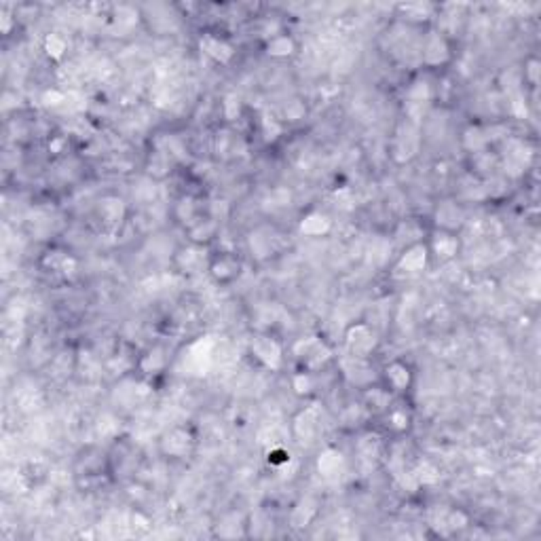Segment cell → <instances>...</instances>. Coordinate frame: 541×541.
Returning a JSON list of instances; mask_svg holds the SVG:
<instances>
[{"mask_svg":"<svg viewBox=\"0 0 541 541\" xmlns=\"http://www.w3.org/2000/svg\"><path fill=\"white\" fill-rule=\"evenodd\" d=\"M43 264L47 268H51L53 273H70V270H77V260L70 254L59 252V250L47 252L43 258Z\"/></svg>","mask_w":541,"mask_h":541,"instance_id":"cell-10","label":"cell"},{"mask_svg":"<svg viewBox=\"0 0 541 541\" xmlns=\"http://www.w3.org/2000/svg\"><path fill=\"white\" fill-rule=\"evenodd\" d=\"M449 57H451V45L444 34L437 30L427 32L421 43V61L429 68H437L446 63Z\"/></svg>","mask_w":541,"mask_h":541,"instance_id":"cell-5","label":"cell"},{"mask_svg":"<svg viewBox=\"0 0 541 541\" xmlns=\"http://www.w3.org/2000/svg\"><path fill=\"white\" fill-rule=\"evenodd\" d=\"M377 345V334L368 324H353L345 332V347L351 357L366 360Z\"/></svg>","mask_w":541,"mask_h":541,"instance_id":"cell-2","label":"cell"},{"mask_svg":"<svg viewBox=\"0 0 541 541\" xmlns=\"http://www.w3.org/2000/svg\"><path fill=\"white\" fill-rule=\"evenodd\" d=\"M343 469V457L341 453H336V451H326L322 457H319V471L324 473L326 478H332V476H341V471Z\"/></svg>","mask_w":541,"mask_h":541,"instance_id":"cell-14","label":"cell"},{"mask_svg":"<svg viewBox=\"0 0 541 541\" xmlns=\"http://www.w3.org/2000/svg\"><path fill=\"white\" fill-rule=\"evenodd\" d=\"M288 461H290V453L286 449H273L268 453V463L282 465V463H288Z\"/></svg>","mask_w":541,"mask_h":541,"instance_id":"cell-19","label":"cell"},{"mask_svg":"<svg viewBox=\"0 0 541 541\" xmlns=\"http://www.w3.org/2000/svg\"><path fill=\"white\" fill-rule=\"evenodd\" d=\"M294 389L296 393H309L311 391V372H298L294 377Z\"/></svg>","mask_w":541,"mask_h":541,"instance_id":"cell-18","label":"cell"},{"mask_svg":"<svg viewBox=\"0 0 541 541\" xmlns=\"http://www.w3.org/2000/svg\"><path fill=\"white\" fill-rule=\"evenodd\" d=\"M163 364H165V357H163V351H161V349H150V351L142 357V362H140V366L144 368V372H148V375H155L157 370L163 368Z\"/></svg>","mask_w":541,"mask_h":541,"instance_id":"cell-16","label":"cell"},{"mask_svg":"<svg viewBox=\"0 0 541 541\" xmlns=\"http://www.w3.org/2000/svg\"><path fill=\"white\" fill-rule=\"evenodd\" d=\"M193 442H195V440H193V435H190V431L186 427H174L172 431H167L163 435L161 449H163L165 455L180 459V457H186L190 453Z\"/></svg>","mask_w":541,"mask_h":541,"instance_id":"cell-6","label":"cell"},{"mask_svg":"<svg viewBox=\"0 0 541 541\" xmlns=\"http://www.w3.org/2000/svg\"><path fill=\"white\" fill-rule=\"evenodd\" d=\"M178 266L182 273H188V275H195V273H201L203 268L208 270V262H210V256H206V250L199 244H188L186 248L178 250Z\"/></svg>","mask_w":541,"mask_h":541,"instance_id":"cell-7","label":"cell"},{"mask_svg":"<svg viewBox=\"0 0 541 541\" xmlns=\"http://www.w3.org/2000/svg\"><path fill=\"white\" fill-rule=\"evenodd\" d=\"M201 49L206 51L208 55H212L216 61H228V57L233 55V47L226 41H220L216 37H206L201 41Z\"/></svg>","mask_w":541,"mask_h":541,"instance_id":"cell-13","label":"cell"},{"mask_svg":"<svg viewBox=\"0 0 541 541\" xmlns=\"http://www.w3.org/2000/svg\"><path fill=\"white\" fill-rule=\"evenodd\" d=\"M328 228H330V218L322 212H311L300 222V230L311 237H319V235L328 233Z\"/></svg>","mask_w":541,"mask_h":541,"instance_id":"cell-12","label":"cell"},{"mask_svg":"<svg viewBox=\"0 0 541 541\" xmlns=\"http://www.w3.org/2000/svg\"><path fill=\"white\" fill-rule=\"evenodd\" d=\"M242 270H244V264H242L239 258H237V254H233V252H220V254L210 256L208 275L218 286H228L235 279H239Z\"/></svg>","mask_w":541,"mask_h":541,"instance_id":"cell-1","label":"cell"},{"mask_svg":"<svg viewBox=\"0 0 541 541\" xmlns=\"http://www.w3.org/2000/svg\"><path fill=\"white\" fill-rule=\"evenodd\" d=\"M383 387L391 393V395H402L406 393L411 387H413V381H415V375H413V368L402 362V360H393L389 362L385 368H383Z\"/></svg>","mask_w":541,"mask_h":541,"instance_id":"cell-3","label":"cell"},{"mask_svg":"<svg viewBox=\"0 0 541 541\" xmlns=\"http://www.w3.org/2000/svg\"><path fill=\"white\" fill-rule=\"evenodd\" d=\"M425 246H427L429 258H435L437 262H451L461 252V242H459L457 233L442 230V228H437L431 235V239L425 242Z\"/></svg>","mask_w":541,"mask_h":541,"instance_id":"cell-4","label":"cell"},{"mask_svg":"<svg viewBox=\"0 0 541 541\" xmlns=\"http://www.w3.org/2000/svg\"><path fill=\"white\" fill-rule=\"evenodd\" d=\"M385 415H387V427H389L393 433H404L406 429L411 427V415L406 413V409H402V406L389 409Z\"/></svg>","mask_w":541,"mask_h":541,"instance_id":"cell-15","label":"cell"},{"mask_svg":"<svg viewBox=\"0 0 541 541\" xmlns=\"http://www.w3.org/2000/svg\"><path fill=\"white\" fill-rule=\"evenodd\" d=\"M252 353L260 360L266 368H277L282 364V345L270 336H256L252 341Z\"/></svg>","mask_w":541,"mask_h":541,"instance_id":"cell-8","label":"cell"},{"mask_svg":"<svg viewBox=\"0 0 541 541\" xmlns=\"http://www.w3.org/2000/svg\"><path fill=\"white\" fill-rule=\"evenodd\" d=\"M427 262H429V252H427L425 242H415V244L406 246L397 264L406 270V273H419V270H423L427 266Z\"/></svg>","mask_w":541,"mask_h":541,"instance_id":"cell-9","label":"cell"},{"mask_svg":"<svg viewBox=\"0 0 541 541\" xmlns=\"http://www.w3.org/2000/svg\"><path fill=\"white\" fill-rule=\"evenodd\" d=\"M294 51H296V43L292 37H288V34H275V37H270L266 41V53L270 57L284 59V57H290Z\"/></svg>","mask_w":541,"mask_h":541,"instance_id":"cell-11","label":"cell"},{"mask_svg":"<svg viewBox=\"0 0 541 541\" xmlns=\"http://www.w3.org/2000/svg\"><path fill=\"white\" fill-rule=\"evenodd\" d=\"M66 47H68V43H66V39L59 37V34H49V37L45 39V51L55 59H59L63 55Z\"/></svg>","mask_w":541,"mask_h":541,"instance_id":"cell-17","label":"cell"}]
</instances>
